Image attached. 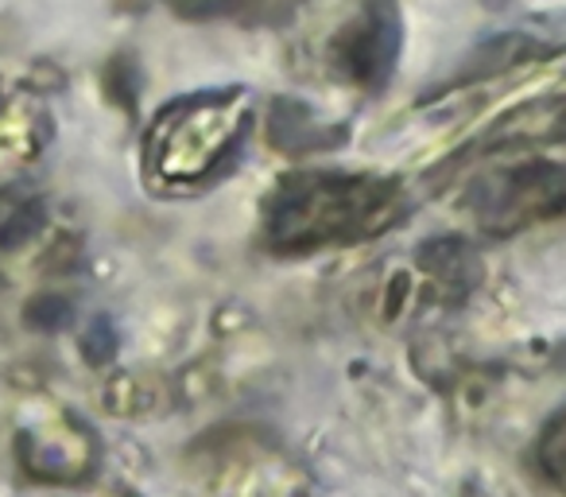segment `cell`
Segmentation results:
<instances>
[{
  "label": "cell",
  "instance_id": "obj_1",
  "mask_svg": "<svg viewBox=\"0 0 566 497\" xmlns=\"http://www.w3.org/2000/svg\"><path fill=\"white\" fill-rule=\"evenodd\" d=\"M396 195L388 183L357 175H300L280 187L268 214V234L280 249H318L377 234L396 218Z\"/></svg>",
  "mask_w": 566,
  "mask_h": 497
},
{
  "label": "cell",
  "instance_id": "obj_2",
  "mask_svg": "<svg viewBox=\"0 0 566 497\" xmlns=\"http://www.w3.org/2000/svg\"><path fill=\"white\" fill-rule=\"evenodd\" d=\"M252 105L244 90L195 94L171 102L148 136V172L159 183H202L226 164L249 128Z\"/></svg>",
  "mask_w": 566,
  "mask_h": 497
},
{
  "label": "cell",
  "instance_id": "obj_3",
  "mask_svg": "<svg viewBox=\"0 0 566 497\" xmlns=\"http://www.w3.org/2000/svg\"><path fill=\"white\" fill-rule=\"evenodd\" d=\"M563 206H566V175L547 164L509 172L496 187H485L478 195V214L489 229H516L524 221L551 218Z\"/></svg>",
  "mask_w": 566,
  "mask_h": 497
},
{
  "label": "cell",
  "instance_id": "obj_4",
  "mask_svg": "<svg viewBox=\"0 0 566 497\" xmlns=\"http://www.w3.org/2000/svg\"><path fill=\"white\" fill-rule=\"evenodd\" d=\"M35 229H40V203L17 195V190H0V245L12 249V245L28 241Z\"/></svg>",
  "mask_w": 566,
  "mask_h": 497
},
{
  "label": "cell",
  "instance_id": "obj_5",
  "mask_svg": "<svg viewBox=\"0 0 566 497\" xmlns=\"http://www.w3.org/2000/svg\"><path fill=\"white\" fill-rule=\"evenodd\" d=\"M539 463H543V470L551 474V482H555L558 489H566V416H558L555 424L547 427V435H543V443H539Z\"/></svg>",
  "mask_w": 566,
  "mask_h": 497
}]
</instances>
